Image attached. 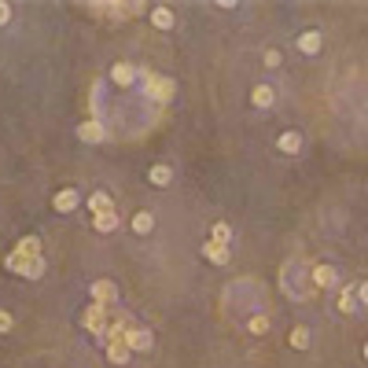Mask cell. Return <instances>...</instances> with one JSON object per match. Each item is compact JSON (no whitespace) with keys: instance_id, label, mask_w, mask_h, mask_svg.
Instances as JSON below:
<instances>
[{"instance_id":"cell-21","label":"cell","mask_w":368,"mask_h":368,"mask_svg":"<svg viewBox=\"0 0 368 368\" xmlns=\"http://www.w3.org/2000/svg\"><path fill=\"white\" fill-rule=\"evenodd\" d=\"M210 240H214V243H221V247H229V243H232V229L225 225V221H217V225L210 229Z\"/></svg>"},{"instance_id":"cell-18","label":"cell","mask_w":368,"mask_h":368,"mask_svg":"<svg viewBox=\"0 0 368 368\" xmlns=\"http://www.w3.org/2000/svg\"><path fill=\"white\" fill-rule=\"evenodd\" d=\"M151 26L155 30H169V26H174V11L169 8H151Z\"/></svg>"},{"instance_id":"cell-3","label":"cell","mask_w":368,"mask_h":368,"mask_svg":"<svg viewBox=\"0 0 368 368\" xmlns=\"http://www.w3.org/2000/svg\"><path fill=\"white\" fill-rule=\"evenodd\" d=\"M140 77H144V92H148L151 100H159V103H169V100H174L177 85L169 82V77H155L151 70H140Z\"/></svg>"},{"instance_id":"cell-5","label":"cell","mask_w":368,"mask_h":368,"mask_svg":"<svg viewBox=\"0 0 368 368\" xmlns=\"http://www.w3.org/2000/svg\"><path fill=\"white\" fill-rule=\"evenodd\" d=\"M125 343H129L133 353H144V350L155 346V335L148 332V328H140V324H125Z\"/></svg>"},{"instance_id":"cell-17","label":"cell","mask_w":368,"mask_h":368,"mask_svg":"<svg viewBox=\"0 0 368 368\" xmlns=\"http://www.w3.org/2000/svg\"><path fill=\"white\" fill-rule=\"evenodd\" d=\"M309 339H313L309 328H306V324H295V328H291V335H287V343H291L295 350H306V346H309Z\"/></svg>"},{"instance_id":"cell-8","label":"cell","mask_w":368,"mask_h":368,"mask_svg":"<svg viewBox=\"0 0 368 368\" xmlns=\"http://www.w3.org/2000/svg\"><path fill=\"white\" fill-rule=\"evenodd\" d=\"M89 295H92V302L107 306V302H114V298H118V284H114V280H96V284L89 287Z\"/></svg>"},{"instance_id":"cell-19","label":"cell","mask_w":368,"mask_h":368,"mask_svg":"<svg viewBox=\"0 0 368 368\" xmlns=\"http://www.w3.org/2000/svg\"><path fill=\"white\" fill-rule=\"evenodd\" d=\"M276 148H280L284 155H298L302 151V137L298 133H284L280 140H276Z\"/></svg>"},{"instance_id":"cell-4","label":"cell","mask_w":368,"mask_h":368,"mask_svg":"<svg viewBox=\"0 0 368 368\" xmlns=\"http://www.w3.org/2000/svg\"><path fill=\"white\" fill-rule=\"evenodd\" d=\"M339 284V269L335 266H309V287H321V291H332Z\"/></svg>"},{"instance_id":"cell-10","label":"cell","mask_w":368,"mask_h":368,"mask_svg":"<svg viewBox=\"0 0 368 368\" xmlns=\"http://www.w3.org/2000/svg\"><path fill=\"white\" fill-rule=\"evenodd\" d=\"M77 137H82L85 144H100L103 140V122H100V118H89V122L77 125Z\"/></svg>"},{"instance_id":"cell-2","label":"cell","mask_w":368,"mask_h":368,"mask_svg":"<svg viewBox=\"0 0 368 368\" xmlns=\"http://www.w3.org/2000/svg\"><path fill=\"white\" fill-rule=\"evenodd\" d=\"M85 328L92 335H100V339H107V332H111V324L118 321V317H111V309L107 306H100V302H89V309H85Z\"/></svg>"},{"instance_id":"cell-20","label":"cell","mask_w":368,"mask_h":368,"mask_svg":"<svg viewBox=\"0 0 368 368\" xmlns=\"http://www.w3.org/2000/svg\"><path fill=\"white\" fill-rule=\"evenodd\" d=\"M155 229V217L148 214V210H140V214H133V232L137 236H148Z\"/></svg>"},{"instance_id":"cell-12","label":"cell","mask_w":368,"mask_h":368,"mask_svg":"<svg viewBox=\"0 0 368 368\" xmlns=\"http://www.w3.org/2000/svg\"><path fill=\"white\" fill-rule=\"evenodd\" d=\"M335 306H339V313H346V317H350V313L353 309H358L361 306V298H358V287H343V291H339V302H335Z\"/></svg>"},{"instance_id":"cell-9","label":"cell","mask_w":368,"mask_h":368,"mask_svg":"<svg viewBox=\"0 0 368 368\" xmlns=\"http://www.w3.org/2000/svg\"><path fill=\"white\" fill-rule=\"evenodd\" d=\"M321 48H324V33L321 30H306L298 37V52H302V56H317Z\"/></svg>"},{"instance_id":"cell-27","label":"cell","mask_w":368,"mask_h":368,"mask_svg":"<svg viewBox=\"0 0 368 368\" xmlns=\"http://www.w3.org/2000/svg\"><path fill=\"white\" fill-rule=\"evenodd\" d=\"M365 361H368V343H365Z\"/></svg>"},{"instance_id":"cell-26","label":"cell","mask_w":368,"mask_h":368,"mask_svg":"<svg viewBox=\"0 0 368 368\" xmlns=\"http://www.w3.org/2000/svg\"><path fill=\"white\" fill-rule=\"evenodd\" d=\"M358 298H361V306H368V280L358 287Z\"/></svg>"},{"instance_id":"cell-23","label":"cell","mask_w":368,"mask_h":368,"mask_svg":"<svg viewBox=\"0 0 368 368\" xmlns=\"http://www.w3.org/2000/svg\"><path fill=\"white\" fill-rule=\"evenodd\" d=\"M11 328H15V324H11V313H4V309H0V335H8Z\"/></svg>"},{"instance_id":"cell-6","label":"cell","mask_w":368,"mask_h":368,"mask_svg":"<svg viewBox=\"0 0 368 368\" xmlns=\"http://www.w3.org/2000/svg\"><path fill=\"white\" fill-rule=\"evenodd\" d=\"M52 206H56L59 214H70V210L82 206V192H77V188H63V192L52 195Z\"/></svg>"},{"instance_id":"cell-1","label":"cell","mask_w":368,"mask_h":368,"mask_svg":"<svg viewBox=\"0 0 368 368\" xmlns=\"http://www.w3.org/2000/svg\"><path fill=\"white\" fill-rule=\"evenodd\" d=\"M37 258H41V240H37V236H26V240H19L15 251H11V254L4 258V266H8L11 273H19V276H22V273L30 269Z\"/></svg>"},{"instance_id":"cell-24","label":"cell","mask_w":368,"mask_h":368,"mask_svg":"<svg viewBox=\"0 0 368 368\" xmlns=\"http://www.w3.org/2000/svg\"><path fill=\"white\" fill-rule=\"evenodd\" d=\"M266 67H280V52H276V48L266 52Z\"/></svg>"},{"instance_id":"cell-16","label":"cell","mask_w":368,"mask_h":368,"mask_svg":"<svg viewBox=\"0 0 368 368\" xmlns=\"http://www.w3.org/2000/svg\"><path fill=\"white\" fill-rule=\"evenodd\" d=\"M203 258L217 261V266H225V261H229V247H221V243H214V240H206V243H203Z\"/></svg>"},{"instance_id":"cell-15","label":"cell","mask_w":368,"mask_h":368,"mask_svg":"<svg viewBox=\"0 0 368 368\" xmlns=\"http://www.w3.org/2000/svg\"><path fill=\"white\" fill-rule=\"evenodd\" d=\"M118 225H122L118 210H111V214H100V217H92V229H96V232H114Z\"/></svg>"},{"instance_id":"cell-22","label":"cell","mask_w":368,"mask_h":368,"mask_svg":"<svg viewBox=\"0 0 368 368\" xmlns=\"http://www.w3.org/2000/svg\"><path fill=\"white\" fill-rule=\"evenodd\" d=\"M247 332H251V335H266L269 332V317H266V313H254V317L247 321Z\"/></svg>"},{"instance_id":"cell-7","label":"cell","mask_w":368,"mask_h":368,"mask_svg":"<svg viewBox=\"0 0 368 368\" xmlns=\"http://www.w3.org/2000/svg\"><path fill=\"white\" fill-rule=\"evenodd\" d=\"M107 77L118 89H129V85H133V77H140V67H133V63H114Z\"/></svg>"},{"instance_id":"cell-14","label":"cell","mask_w":368,"mask_h":368,"mask_svg":"<svg viewBox=\"0 0 368 368\" xmlns=\"http://www.w3.org/2000/svg\"><path fill=\"white\" fill-rule=\"evenodd\" d=\"M148 181L155 184V188H166V184L174 181V169H169L166 162H159V166H151V169H148Z\"/></svg>"},{"instance_id":"cell-11","label":"cell","mask_w":368,"mask_h":368,"mask_svg":"<svg viewBox=\"0 0 368 368\" xmlns=\"http://www.w3.org/2000/svg\"><path fill=\"white\" fill-rule=\"evenodd\" d=\"M89 210H92V217H100V214H111V210H118V206H114V199L107 192H92L89 195Z\"/></svg>"},{"instance_id":"cell-13","label":"cell","mask_w":368,"mask_h":368,"mask_svg":"<svg viewBox=\"0 0 368 368\" xmlns=\"http://www.w3.org/2000/svg\"><path fill=\"white\" fill-rule=\"evenodd\" d=\"M273 100H276V89H273V85L261 82V85L251 89V103H254L258 111H261V107H273Z\"/></svg>"},{"instance_id":"cell-25","label":"cell","mask_w":368,"mask_h":368,"mask_svg":"<svg viewBox=\"0 0 368 368\" xmlns=\"http://www.w3.org/2000/svg\"><path fill=\"white\" fill-rule=\"evenodd\" d=\"M8 19H11V4H8V0H0V26H8Z\"/></svg>"}]
</instances>
